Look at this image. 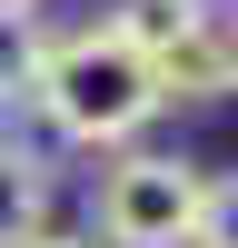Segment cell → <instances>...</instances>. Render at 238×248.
<instances>
[{
    "label": "cell",
    "mask_w": 238,
    "mask_h": 248,
    "mask_svg": "<svg viewBox=\"0 0 238 248\" xmlns=\"http://www.w3.org/2000/svg\"><path fill=\"white\" fill-rule=\"evenodd\" d=\"M159 90L169 99H238V10L198 20L178 50H159Z\"/></svg>",
    "instance_id": "obj_4"
},
{
    "label": "cell",
    "mask_w": 238,
    "mask_h": 248,
    "mask_svg": "<svg viewBox=\"0 0 238 248\" xmlns=\"http://www.w3.org/2000/svg\"><path fill=\"white\" fill-rule=\"evenodd\" d=\"M198 248H238V169H208V199H198Z\"/></svg>",
    "instance_id": "obj_7"
},
{
    "label": "cell",
    "mask_w": 238,
    "mask_h": 248,
    "mask_svg": "<svg viewBox=\"0 0 238 248\" xmlns=\"http://www.w3.org/2000/svg\"><path fill=\"white\" fill-rule=\"evenodd\" d=\"M218 10H228V0H119L109 20H119V30H129L139 50L159 60V50H178V40H189L198 20H218Z\"/></svg>",
    "instance_id": "obj_6"
},
{
    "label": "cell",
    "mask_w": 238,
    "mask_h": 248,
    "mask_svg": "<svg viewBox=\"0 0 238 248\" xmlns=\"http://www.w3.org/2000/svg\"><path fill=\"white\" fill-rule=\"evenodd\" d=\"M40 60H50V20H40V0H0V119L30 109Z\"/></svg>",
    "instance_id": "obj_5"
},
{
    "label": "cell",
    "mask_w": 238,
    "mask_h": 248,
    "mask_svg": "<svg viewBox=\"0 0 238 248\" xmlns=\"http://www.w3.org/2000/svg\"><path fill=\"white\" fill-rule=\"evenodd\" d=\"M169 109L159 90V60L139 50L119 20H79V30H50V60H40V90H30V119L60 139V149H139L149 119Z\"/></svg>",
    "instance_id": "obj_1"
},
{
    "label": "cell",
    "mask_w": 238,
    "mask_h": 248,
    "mask_svg": "<svg viewBox=\"0 0 238 248\" xmlns=\"http://www.w3.org/2000/svg\"><path fill=\"white\" fill-rule=\"evenodd\" d=\"M198 199L208 169L178 149H109L89 189V238L99 248H198Z\"/></svg>",
    "instance_id": "obj_2"
},
{
    "label": "cell",
    "mask_w": 238,
    "mask_h": 248,
    "mask_svg": "<svg viewBox=\"0 0 238 248\" xmlns=\"http://www.w3.org/2000/svg\"><path fill=\"white\" fill-rule=\"evenodd\" d=\"M50 218H60V159L40 149V139L0 129V248L40 238Z\"/></svg>",
    "instance_id": "obj_3"
},
{
    "label": "cell",
    "mask_w": 238,
    "mask_h": 248,
    "mask_svg": "<svg viewBox=\"0 0 238 248\" xmlns=\"http://www.w3.org/2000/svg\"><path fill=\"white\" fill-rule=\"evenodd\" d=\"M20 248H99V238H79V229H40V238H20Z\"/></svg>",
    "instance_id": "obj_8"
},
{
    "label": "cell",
    "mask_w": 238,
    "mask_h": 248,
    "mask_svg": "<svg viewBox=\"0 0 238 248\" xmlns=\"http://www.w3.org/2000/svg\"><path fill=\"white\" fill-rule=\"evenodd\" d=\"M228 10H238V0H228Z\"/></svg>",
    "instance_id": "obj_9"
}]
</instances>
